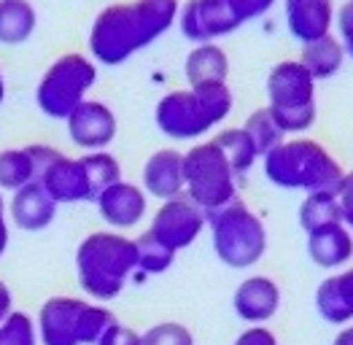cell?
Returning <instances> with one entry per match:
<instances>
[{"mask_svg": "<svg viewBox=\"0 0 353 345\" xmlns=\"http://www.w3.org/2000/svg\"><path fill=\"white\" fill-rule=\"evenodd\" d=\"M178 14L181 0L108 3L89 28V57L105 68L124 65L176 28Z\"/></svg>", "mask_w": 353, "mask_h": 345, "instance_id": "cell-1", "label": "cell"}, {"mask_svg": "<svg viewBox=\"0 0 353 345\" xmlns=\"http://www.w3.org/2000/svg\"><path fill=\"white\" fill-rule=\"evenodd\" d=\"M235 111V92L230 84L170 89L154 106V124L170 141H205Z\"/></svg>", "mask_w": 353, "mask_h": 345, "instance_id": "cell-2", "label": "cell"}, {"mask_svg": "<svg viewBox=\"0 0 353 345\" xmlns=\"http://www.w3.org/2000/svg\"><path fill=\"white\" fill-rule=\"evenodd\" d=\"M138 273L135 237L124 232H89L76 248V281L92 302H114Z\"/></svg>", "mask_w": 353, "mask_h": 345, "instance_id": "cell-3", "label": "cell"}, {"mask_svg": "<svg viewBox=\"0 0 353 345\" xmlns=\"http://www.w3.org/2000/svg\"><path fill=\"white\" fill-rule=\"evenodd\" d=\"M262 170L272 186L302 195L334 192L345 175L340 159L324 144L307 135L286 138L281 146H275L262 157Z\"/></svg>", "mask_w": 353, "mask_h": 345, "instance_id": "cell-4", "label": "cell"}, {"mask_svg": "<svg viewBox=\"0 0 353 345\" xmlns=\"http://www.w3.org/2000/svg\"><path fill=\"white\" fill-rule=\"evenodd\" d=\"M267 108L286 138L307 135L319 119V81L299 59H281L267 73Z\"/></svg>", "mask_w": 353, "mask_h": 345, "instance_id": "cell-5", "label": "cell"}, {"mask_svg": "<svg viewBox=\"0 0 353 345\" xmlns=\"http://www.w3.org/2000/svg\"><path fill=\"white\" fill-rule=\"evenodd\" d=\"M114 321L117 316L103 302L57 294L41 305L35 329L41 345H97Z\"/></svg>", "mask_w": 353, "mask_h": 345, "instance_id": "cell-6", "label": "cell"}, {"mask_svg": "<svg viewBox=\"0 0 353 345\" xmlns=\"http://www.w3.org/2000/svg\"><path fill=\"white\" fill-rule=\"evenodd\" d=\"M208 232L216 259L230 270L256 267L270 246L262 216L243 200L230 202L216 213H208Z\"/></svg>", "mask_w": 353, "mask_h": 345, "instance_id": "cell-7", "label": "cell"}, {"mask_svg": "<svg viewBox=\"0 0 353 345\" xmlns=\"http://www.w3.org/2000/svg\"><path fill=\"white\" fill-rule=\"evenodd\" d=\"M237 186L240 178L213 138L197 141L183 151V195L205 213H216L240 200Z\"/></svg>", "mask_w": 353, "mask_h": 345, "instance_id": "cell-8", "label": "cell"}, {"mask_svg": "<svg viewBox=\"0 0 353 345\" xmlns=\"http://www.w3.org/2000/svg\"><path fill=\"white\" fill-rule=\"evenodd\" d=\"M97 84V65L89 55L68 52L57 57L35 86V106L46 119L65 121Z\"/></svg>", "mask_w": 353, "mask_h": 345, "instance_id": "cell-9", "label": "cell"}, {"mask_svg": "<svg viewBox=\"0 0 353 345\" xmlns=\"http://www.w3.org/2000/svg\"><path fill=\"white\" fill-rule=\"evenodd\" d=\"M208 230V213L197 208L186 195L173 200L159 202V208L151 213L148 235H154L165 248L181 254L197 243V237Z\"/></svg>", "mask_w": 353, "mask_h": 345, "instance_id": "cell-10", "label": "cell"}, {"mask_svg": "<svg viewBox=\"0 0 353 345\" xmlns=\"http://www.w3.org/2000/svg\"><path fill=\"white\" fill-rule=\"evenodd\" d=\"M178 30L186 41L194 43H219L243 28L230 0H186L181 3Z\"/></svg>", "mask_w": 353, "mask_h": 345, "instance_id": "cell-11", "label": "cell"}, {"mask_svg": "<svg viewBox=\"0 0 353 345\" xmlns=\"http://www.w3.org/2000/svg\"><path fill=\"white\" fill-rule=\"evenodd\" d=\"M65 127H68V138L84 154L87 151H108V146L117 141L119 119L111 106L89 97L65 119Z\"/></svg>", "mask_w": 353, "mask_h": 345, "instance_id": "cell-12", "label": "cell"}, {"mask_svg": "<svg viewBox=\"0 0 353 345\" xmlns=\"http://www.w3.org/2000/svg\"><path fill=\"white\" fill-rule=\"evenodd\" d=\"M94 208L105 227H111L114 232H127L141 227L148 216V195L141 184L121 178L94 197Z\"/></svg>", "mask_w": 353, "mask_h": 345, "instance_id": "cell-13", "label": "cell"}, {"mask_svg": "<svg viewBox=\"0 0 353 345\" xmlns=\"http://www.w3.org/2000/svg\"><path fill=\"white\" fill-rule=\"evenodd\" d=\"M281 302H283V294L278 281L262 273L245 275L232 294V310L245 326H267L278 316Z\"/></svg>", "mask_w": 353, "mask_h": 345, "instance_id": "cell-14", "label": "cell"}, {"mask_svg": "<svg viewBox=\"0 0 353 345\" xmlns=\"http://www.w3.org/2000/svg\"><path fill=\"white\" fill-rule=\"evenodd\" d=\"M59 148L49 144H30L0 151V192H19L22 186L35 184L41 172L49 168L52 159H57Z\"/></svg>", "mask_w": 353, "mask_h": 345, "instance_id": "cell-15", "label": "cell"}, {"mask_svg": "<svg viewBox=\"0 0 353 345\" xmlns=\"http://www.w3.org/2000/svg\"><path fill=\"white\" fill-rule=\"evenodd\" d=\"M38 184L49 192V197L57 205H76V202H94V192L81 165V157H68L59 151L57 159L49 162V168L41 172Z\"/></svg>", "mask_w": 353, "mask_h": 345, "instance_id": "cell-16", "label": "cell"}, {"mask_svg": "<svg viewBox=\"0 0 353 345\" xmlns=\"http://www.w3.org/2000/svg\"><path fill=\"white\" fill-rule=\"evenodd\" d=\"M283 22L299 46L334 32L337 0H281Z\"/></svg>", "mask_w": 353, "mask_h": 345, "instance_id": "cell-17", "label": "cell"}, {"mask_svg": "<svg viewBox=\"0 0 353 345\" xmlns=\"http://www.w3.org/2000/svg\"><path fill=\"white\" fill-rule=\"evenodd\" d=\"M141 186L148 200L165 202L183 195V151L178 148H157L141 170Z\"/></svg>", "mask_w": 353, "mask_h": 345, "instance_id": "cell-18", "label": "cell"}, {"mask_svg": "<svg viewBox=\"0 0 353 345\" xmlns=\"http://www.w3.org/2000/svg\"><path fill=\"white\" fill-rule=\"evenodd\" d=\"M57 202L49 197V192L35 181L22 186L19 192L11 195V200L6 202V213L8 221L22 232H43L49 230L57 219Z\"/></svg>", "mask_w": 353, "mask_h": 345, "instance_id": "cell-19", "label": "cell"}, {"mask_svg": "<svg viewBox=\"0 0 353 345\" xmlns=\"http://www.w3.org/2000/svg\"><path fill=\"white\" fill-rule=\"evenodd\" d=\"M316 313L332 326H345L353 321V264L340 273L326 275L313 294Z\"/></svg>", "mask_w": 353, "mask_h": 345, "instance_id": "cell-20", "label": "cell"}, {"mask_svg": "<svg viewBox=\"0 0 353 345\" xmlns=\"http://www.w3.org/2000/svg\"><path fill=\"white\" fill-rule=\"evenodd\" d=\"M305 237V251L316 267L340 273L353 262V232L345 224H332Z\"/></svg>", "mask_w": 353, "mask_h": 345, "instance_id": "cell-21", "label": "cell"}, {"mask_svg": "<svg viewBox=\"0 0 353 345\" xmlns=\"http://www.w3.org/2000/svg\"><path fill=\"white\" fill-rule=\"evenodd\" d=\"M186 86L230 84V55L219 43H194L183 59Z\"/></svg>", "mask_w": 353, "mask_h": 345, "instance_id": "cell-22", "label": "cell"}, {"mask_svg": "<svg viewBox=\"0 0 353 345\" xmlns=\"http://www.w3.org/2000/svg\"><path fill=\"white\" fill-rule=\"evenodd\" d=\"M299 62L307 68V73L316 79V81H329V79H334L340 70H343V65H345V49H343V43L334 38V32L332 35H326V38H319V41H310V43H305L302 49H299Z\"/></svg>", "mask_w": 353, "mask_h": 345, "instance_id": "cell-23", "label": "cell"}, {"mask_svg": "<svg viewBox=\"0 0 353 345\" xmlns=\"http://www.w3.org/2000/svg\"><path fill=\"white\" fill-rule=\"evenodd\" d=\"M38 28V11L30 0H0V43H28Z\"/></svg>", "mask_w": 353, "mask_h": 345, "instance_id": "cell-24", "label": "cell"}, {"mask_svg": "<svg viewBox=\"0 0 353 345\" xmlns=\"http://www.w3.org/2000/svg\"><path fill=\"white\" fill-rule=\"evenodd\" d=\"M296 219H299V227H302L305 235L332 227V224H343L334 192H310V195H305L302 202H299Z\"/></svg>", "mask_w": 353, "mask_h": 345, "instance_id": "cell-25", "label": "cell"}, {"mask_svg": "<svg viewBox=\"0 0 353 345\" xmlns=\"http://www.w3.org/2000/svg\"><path fill=\"white\" fill-rule=\"evenodd\" d=\"M213 141H216L219 148L227 154V159H230L232 170L237 172V178H245L248 172L254 170L256 162H262L256 146L251 144V138L245 135L243 127H221V130L213 135Z\"/></svg>", "mask_w": 353, "mask_h": 345, "instance_id": "cell-26", "label": "cell"}, {"mask_svg": "<svg viewBox=\"0 0 353 345\" xmlns=\"http://www.w3.org/2000/svg\"><path fill=\"white\" fill-rule=\"evenodd\" d=\"M135 251H138V273L135 278H148V275H165L178 254H173L170 248H165L154 235L141 232L135 237Z\"/></svg>", "mask_w": 353, "mask_h": 345, "instance_id": "cell-27", "label": "cell"}, {"mask_svg": "<svg viewBox=\"0 0 353 345\" xmlns=\"http://www.w3.org/2000/svg\"><path fill=\"white\" fill-rule=\"evenodd\" d=\"M240 127L245 130V135L251 138V144L256 146L259 157L270 154L275 146H281L283 141H286V135L281 132L278 121L272 119V114H270V108H267V106L256 108V111H251V114L245 116V121H243Z\"/></svg>", "mask_w": 353, "mask_h": 345, "instance_id": "cell-28", "label": "cell"}, {"mask_svg": "<svg viewBox=\"0 0 353 345\" xmlns=\"http://www.w3.org/2000/svg\"><path fill=\"white\" fill-rule=\"evenodd\" d=\"M81 165L87 170V178L89 184H92L94 197L124 178L121 175V165H119V159L111 151H87V154H81Z\"/></svg>", "mask_w": 353, "mask_h": 345, "instance_id": "cell-29", "label": "cell"}, {"mask_svg": "<svg viewBox=\"0 0 353 345\" xmlns=\"http://www.w3.org/2000/svg\"><path fill=\"white\" fill-rule=\"evenodd\" d=\"M0 345H41L35 318L25 310H11L0 321Z\"/></svg>", "mask_w": 353, "mask_h": 345, "instance_id": "cell-30", "label": "cell"}, {"mask_svg": "<svg viewBox=\"0 0 353 345\" xmlns=\"http://www.w3.org/2000/svg\"><path fill=\"white\" fill-rule=\"evenodd\" d=\"M143 345H194V335L181 321H159L141 332Z\"/></svg>", "mask_w": 353, "mask_h": 345, "instance_id": "cell-31", "label": "cell"}, {"mask_svg": "<svg viewBox=\"0 0 353 345\" xmlns=\"http://www.w3.org/2000/svg\"><path fill=\"white\" fill-rule=\"evenodd\" d=\"M334 38L343 43L345 57L353 59V0H345L337 6L334 17Z\"/></svg>", "mask_w": 353, "mask_h": 345, "instance_id": "cell-32", "label": "cell"}, {"mask_svg": "<svg viewBox=\"0 0 353 345\" xmlns=\"http://www.w3.org/2000/svg\"><path fill=\"white\" fill-rule=\"evenodd\" d=\"M230 3H232L235 14L240 17V22L245 25V22H254V19L267 17L281 0H230Z\"/></svg>", "mask_w": 353, "mask_h": 345, "instance_id": "cell-33", "label": "cell"}, {"mask_svg": "<svg viewBox=\"0 0 353 345\" xmlns=\"http://www.w3.org/2000/svg\"><path fill=\"white\" fill-rule=\"evenodd\" d=\"M334 197H337V205H340V219H343V224L353 232V170H345L343 181H340L337 189H334Z\"/></svg>", "mask_w": 353, "mask_h": 345, "instance_id": "cell-34", "label": "cell"}, {"mask_svg": "<svg viewBox=\"0 0 353 345\" xmlns=\"http://www.w3.org/2000/svg\"><path fill=\"white\" fill-rule=\"evenodd\" d=\"M97 345H143V337H141V332H135L132 326H127V324H121V321H114V324L105 329V335L97 340Z\"/></svg>", "mask_w": 353, "mask_h": 345, "instance_id": "cell-35", "label": "cell"}, {"mask_svg": "<svg viewBox=\"0 0 353 345\" xmlns=\"http://www.w3.org/2000/svg\"><path fill=\"white\" fill-rule=\"evenodd\" d=\"M232 345H281L270 326H245Z\"/></svg>", "mask_w": 353, "mask_h": 345, "instance_id": "cell-36", "label": "cell"}, {"mask_svg": "<svg viewBox=\"0 0 353 345\" xmlns=\"http://www.w3.org/2000/svg\"><path fill=\"white\" fill-rule=\"evenodd\" d=\"M8 213H6V200H3V192H0V259L6 257L8 251V243H11V227H8Z\"/></svg>", "mask_w": 353, "mask_h": 345, "instance_id": "cell-37", "label": "cell"}, {"mask_svg": "<svg viewBox=\"0 0 353 345\" xmlns=\"http://www.w3.org/2000/svg\"><path fill=\"white\" fill-rule=\"evenodd\" d=\"M14 310V294H11V288L6 281H0V321L8 316Z\"/></svg>", "mask_w": 353, "mask_h": 345, "instance_id": "cell-38", "label": "cell"}, {"mask_svg": "<svg viewBox=\"0 0 353 345\" xmlns=\"http://www.w3.org/2000/svg\"><path fill=\"white\" fill-rule=\"evenodd\" d=\"M332 345H353V321L345 324V326H340V332L334 335Z\"/></svg>", "mask_w": 353, "mask_h": 345, "instance_id": "cell-39", "label": "cell"}, {"mask_svg": "<svg viewBox=\"0 0 353 345\" xmlns=\"http://www.w3.org/2000/svg\"><path fill=\"white\" fill-rule=\"evenodd\" d=\"M6 100V79H3V70H0V106Z\"/></svg>", "mask_w": 353, "mask_h": 345, "instance_id": "cell-40", "label": "cell"}]
</instances>
